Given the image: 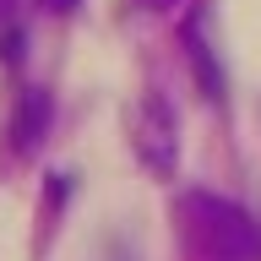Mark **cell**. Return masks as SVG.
Listing matches in <instances>:
<instances>
[{"instance_id":"1","label":"cell","mask_w":261,"mask_h":261,"mask_svg":"<svg viewBox=\"0 0 261 261\" xmlns=\"http://www.w3.org/2000/svg\"><path fill=\"white\" fill-rule=\"evenodd\" d=\"M174 223L196 261H261V218L212 191H185L174 201Z\"/></svg>"},{"instance_id":"2","label":"cell","mask_w":261,"mask_h":261,"mask_svg":"<svg viewBox=\"0 0 261 261\" xmlns=\"http://www.w3.org/2000/svg\"><path fill=\"white\" fill-rule=\"evenodd\" d=\"M125 136H130L136 158L152 174H174V163H179V120H174V109H169L163 93H142L125 109Z\"/></svg>"},{"instance_id":"3","label":"cell","mask_w":261,"mask_h":261,"mask_svg":"<svg viewBox=\"0 0 261 261\" xmlns=\"http://www.w3.org/2000/svg\"><path fill=\"white\" fill-rule=\"evenodd\" d=\"M207 28H212V0H201V6L185 16L179 38H185V55H191V71H196V82H201V93L223 98V60H218V44L207 38Z\"/></svg>"},{"instance_id":"4","label":"cell","mask_w":261,"mask_h":261,"mask_svg":"<svg viewBox=\"0 0 261 261\" xmlns=\"http://www.w3.org/2000/svg\"><path fill=\"white\" fill-rule=\"evenodd\" d=\"M49 120H55V98L44 93V87H22V103H16V152H33L38 147V136L49 130Z\"/></svg>"},{"instance_id":"5","label":"cell","mask_w":261,"mask_h":261,"mask_svg":"<svg viewBox=\"0 0 261 261\" xmlns=\"http://www.w3.org/2000/svg\"><path fill=\"white\" fill-rule=\"evenodd\" d=\"M82 0H44V11H55V16H71Z\"/></svg>"},{"instance_id":"6","label":"cell","mask_w":261,"mask_h":261,"mask_svg":"<svg viewBox=\"0 0 261 261\" xmlns=\"http://www.w3.org/2000/svg\"><path fill=\"white\" fill-rule=\"evenodd\" d=\"M142 6L147 11H163V6H174V0H142Z\"/></svg>"},{"instance_id":"7","label":"cell","mask_w":261,"mask_h":261,"mask_svg":"<svg viewBox=\"0 0 261 261\" xmlns=\"http://www.w3.org/2000/svg\"><path fill=\"white\" fill-rule=\"evenodd\" d=\"M6 6H11V0H0V16H6Z\"/></svg>"}]
</instances>
